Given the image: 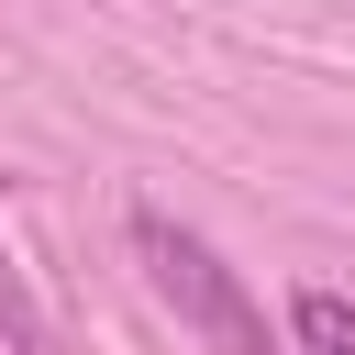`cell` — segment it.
<instances>
[{"label": "cell", "instance_id": "6da1fadb", "mask_svg": "<svg viewBox=\"0 0 355 355\" xmlns=\"http://www.w3.org/2000/svg\"><path fill=\"white\" fill-rule=\"evenodd\" d=\"M133 255H144V277H155V300L211 344V355H277L266 344V322H255V300H244V277L189 233V222H166V211H133Z\"/></svg>", "mask_w": 355, "mask_h": 355}, {"label": "cell", "instance_id": "7a4b0ae2", "mask_svg": "<svg viewBox=\"0 0 355 355\" xmlns=\"http://www.w3.org/2000/svg\"><path fill=\"white\" fill-rule=\"evenodd\" d=\"M288 333H300V355H355V300L344 288H300L288 300Z\"/></svg>", "mask_w": 355, "mask_h": 355}]
</instances>
